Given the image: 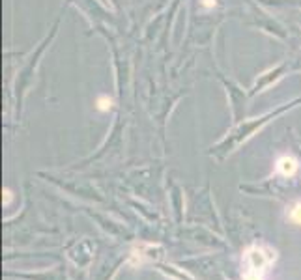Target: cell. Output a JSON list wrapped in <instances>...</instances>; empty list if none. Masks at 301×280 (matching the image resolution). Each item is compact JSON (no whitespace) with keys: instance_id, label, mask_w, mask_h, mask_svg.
Here are the masks:
<instances>
[{"instance_id":"5b68a950","label":"cell","mask_w":301,"mask_h":280,"mask_svg":"<svg viewBox=\"0 0 301 280\" xmlns=\"http://www.w3.org/2000/svg\"><path fill=\"white\" fill-rule=\"evenodd\" d=\"M11 202V191L10 189H4V206H10Z\"/></svg>"},{"instance_id":"277c9868","label":"cell","mask_w":301,"mask_h":280,"mask_svg":"<svg viewBox=\"0 0 301 280\" xmlns=\"http://www.w3.org/2000/svg\"><path fill=\"white\" fill-rule=\"evenodd\" d=\"M98 109L101 110V112H105V110L110 109V99L105 97V95H101V97H98Z\"/></svg>"},{"instance_id":"6da1fadb","label":"cell","mask_w":301,"mask_h":280,"mask_svg":"<svg viewBox=\"0 0 301 280\" xmlns=\"http://www.w3.org/2000/svg\"><path fill=\"white\" fill-rule=\"evenodd\" d=\"M275 262V250L266 245H253L243 254V280H266L268 269Z\"/></svg>"},{"instance_id":"7a4b0ae2","label":"cell","mask_w":301,"mask_h":280,"mask_svg":"<svg viewBox=\"0 0 301 280\" xmlns=\"http://www.w3.org/2000/svg\"><path fill=\"white\" fill-rule=\"evenodd\" d=\"M297 168H299V165H297V161L294 159V157L285 155L277 161V172L285 177H292L297 172Z\"/></svg>"},{"instance_id":"8992f818","label":"cell","mask_w":301,"mask_h":280,"mask_svg":"<svg viewBox=\"0 0 301 280\" xmlns=\"http://www.w3.org/2000/svg\"><path fill=\"white\" fill-rule=\"evenodd\" d=\"M202 4L204 6H213L215 4V0H202Z\"/></svg>"},{"instance_id":"3957f363","label":"cell","mask_w":301,"mask_h":280,"mask_svg":"<svg viewBox=\"0 0 301 280\" xmlns=\"http://www.w3.org/2000/svg\"><path fill=\"white\" fill-rule=\"evenodd\" d=\"M290 221L297 226H301V202L294 204V208L290 209Z\"/></svg>"}]
</instances>
